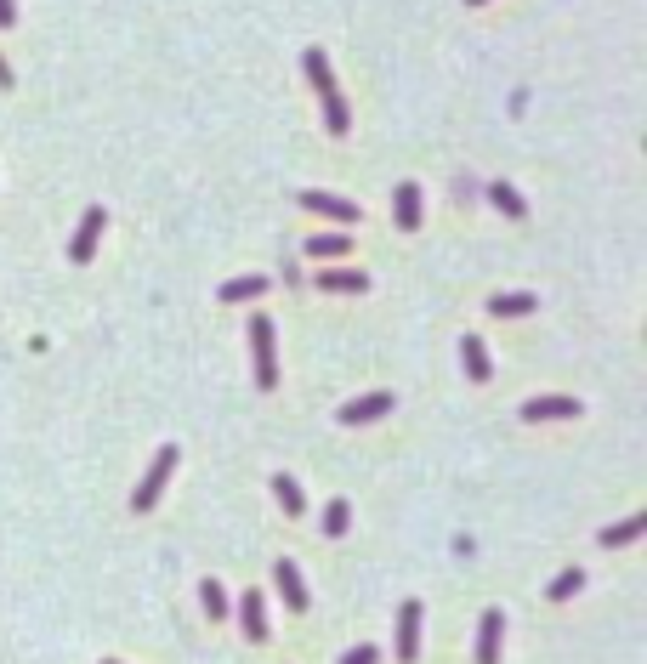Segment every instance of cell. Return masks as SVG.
<instances>
[{"instance_id":"1","label":"cell","mask_w":647,"mask_h":664,"mask_svg":"<svg viewBox=\"0 0 647 664\" xmlns=\"http://www.w3.org/2000/svg\"><path fill=\"white\" fill-rule=\"evenodd\" d=\"M250 347H256V386L273 392L279 386V352H273V318L267 313L250 318Z\"/></svg>"},{"instance_id":"2","label":"cell","mask_w":647,"mask_h":664,"mask_svg":"<svg viewBox=\"0 0 647 664\" xmlns=\"http://www.w3.org/2000/svg\"><path fill=\"white\" fill-rule=\"evenodd\" d=\"M171 472H176V443H165V449L154 455V466H148V477L137 483V494H131V511H154L165 483H171Z\"/></svg>"},{"instance_id":"3","label":"cell","mask_w":647,"mask_h":664,"mask_svg":"<svg viewBox=\"0 0 647 664\" xmlns=\"http://www.w3.org/2000/svg\"><path fill=\"white\" fill-rule=\"evenodd\" d=\"M301 210H313V216H324V222H341V228H352V222L364 216L352 199H335V193H318V188L301 193Z\"/></svg>"},{"instance_id":"4","label":"cell","mask_w":647,"mask_h":664,"mask_svg":"<svg viewBox=\"0 0 647 664\" xmlns=\"http://www.w3.org/2000/svg\"><path fill=\"white\" fill-rule=\"evenodd\" d=\"M103 228H108V210L91 205L86 222H80V233H74V245H69V262H91V256H97V239H103Z\"/></svg>"},{"instance_id":"5","label":"cell","mask_w":647,"mask_h":664,"mask_svg":"<svg viewBox=\"0 0 647 664\" xmlns=\"http://www.w3.org/2000/svg\"><path fill=\"white\" fill-rule=\"evenodd\" d=\"M318 290H324V296H364L369 273H358V267H324V273H318Z\"/></svg>"},{"instance_id":"6","label":"cell","mask_w":647,"mask_h":664,"mask_svg":"<svg viewBox=\"0 0 647 664\" xmlns=\"http://www.w3.org/2000/svg\"><path fill=\"white\" fill-rule=\"evenodd\" d=\"M398 659L403 664L420 659V602H403L398 608Z\"/></svg>"},{"instance_id":"7","label":"cell","mask_w":647,"mask_h":664,"mask_svg":"<svg viewBox=\"0 0 647 664\" xmlns=\"http://www.w3.org/2000/svg\"><path fill=\"white\" fill-rule=\"evenodd\" d=\"M392 409V392H364V398H352L341 409V426H369V420H381Z\"/></svg>"},{"instance_id":"8","label":"cell","mask_w":647,"mask_h":664,"mask_svg":"<svg viewBox=\"0 0 647 664\" xmlns=\"http://www.w3.org/2000/svg\"><path fill=\"white\" fill-rule=\"evenodd\" d=\"M500 636H506V613L489 608L483 613V630H477V664H500Z\"/></svg>"},{"instance_id":"9","label":"cell","mask_w":647,"mask_h":664,"mask_svg":"<svg viewBox=\"0 0 647 664\" xmlns=\"http://www.w3.org/2000/svg\"><path fill=\"white\" fill-rule=\"evenodd\" d=\"M273 585H279V596H284V608L290 613H307V585H301L296 562H279V568H273Z\"/></svg>"},{"instance_id":"10","label":"cell","mask_w":647,"mask_h":664,"mask_svg":"<svg viewBox=\"0 0 647 664\" xmlns=\"http://www.w3.org/2000/svg\"><path fill=\"white\" fill-rule=\"evenodd\" d=\"M460 364H466V381H489L494 375V364H489V347H483V341H477V335H466V341H460Z\"/></svg>"},{"instance_id":"11","label":"cell","mask_w":647,"mask_h":664,"mask_svg":"<svg viewBox=\"0 0 647 664\" xmlns=\"http://www.w3.org/2000/svg\"><path fill=\"white\" fill-rule=\"evenodd\" d=\"M579 415V398H534L523 403V420H574Z\"/></svg>"},{"instance_id":"12","label":"cell","mask_w":647,"mask_h":664,"mask_svg":"<svg viewBox=\"0 0 647 664\" xmlns=\"http://www.w3.org/2000/svg\"><path fill=\"white\" fill-rule=\"evenodd\" d=\"M392 210H398V228H403V233L420 228V188H415V182H398V193H392Z\"/></svg>"},{"instance_id":"13","label":"cell","mask_w":647,"mask_h":664,"mask_svg":"<svg viewBox=\"0 0 647 664\" xmlns=\"http://www.w3.org/2000/svg\"><path fill=\"white\" fill-rule=\"evenodd\" d=\"M239 613H245V636L250 642H267V602H262V591L239 596Z\"/></svg>"},{"instance_id":"14","label":"cell","mask_w":647,"mask_h":664,"mask_svg":"<svg viewBox=\"0 0 647 664\" xmlns=\"http://www.w3.org/2000/svg\"><path fill=\"white\" fill-rule=\"evenodd\" d=\"M256 296H267V279H262V273H245V279H228L222 290H216V301H256Z\"/></svg>"},{"instance_id":"15","label":"cell","mask_w":647,"mask_h":664,"mask_svg":"<svg viewBox=\"0 0 647 664\" xmlns=\"http://www.w3.org/2000/svg\"><path fill=\"white\" fill-rule=\"evenodd\" d=\"M301 69H307V80L318 86V97H324V91H335V74H330V57H324V46H307Z\"/></svg>"},{"instance_id":"16","label":"cell","mask_w":647,"mask_h":664,"mask_svg":"<svg viewBox=\"0 0 647 664\" xmlns=\"http://www.w3.org/2000/svg\"><path fill=\"white\" fill-rule=\"evenodd\" d=\"M534 307H540V301L528 296V290H506V296H494V301H489V313H494V318H523V313H534Z\"/></svg>"},{"instance_id":"17","label":"cell","mask_w":647,"mask_h":664,"mask_svg":"<svg viewBox=\"0 0 647 664\" xmlns=\"http://www.w3.org/2000/svg\"><path fill=\"white\" fill-rule=\"evenodd\" d=\"M489 199H494V210H506L511 222H523V216H528V205H523V193L511 188V182H489Z\"/></svg>"},{"instance_id":"18","label":"cell","mask_w":647,"mask_h":664,"mask_svg":"<svg viewBox=\"0 0 647 664\" xmlns=\"http://www.w3.org/2000/svg\"><path fill=\"white\" fill-rule=\"evenodd\" d=\"M579 591H585V568H562V574L545 585V596H551V602H568V596H579Z\"/></svg>"},{"instance_id":"19","label":"cell","mask_w":647,"mask_h":664,"mask_svg":"<svg viewBox=\"0 0 647 664\" xmlns=\"http://www.w3.org/2000/svg\"><path fill=\"white\" fill-rule=\"evenodd\" d=\"M273 494H279V506H284V517H301V511H307V500H301V483L296 477H273Z\"/></svg>"},{"instance_id":"20","label":"cell","mask_w":647,"mask_h":664,"mask_svg":"<svg viewBox=\"0 0 647 664\" xmlns=\"http://www.w3.org/2000/svg\"><path fill=\"white\" fill-rule=\"evenodd\" d=\"M642 534H647V517L636 511V517H625V523L602 528V545H630V540H642Z\"/></svg>"},{"instance_id":"21","label":"cell","mask_w":647,"mask_h":664,"mask_svg":"<svg viewBox=\"0 0 647 664\" xmlns=\"http://www.w3.org/2000/svg\"><path fill=\"white\" fill-rule=\"evenodd\" d=\"M324 125H330V137H347V97L341 91H324Z\"/></svg>"},{"instance_id":"22","label":"cell","mask_w":647,"mask_h":664,"mask_svg":"<svg viewBox=\"0 0 647 664\" xmlns=\"http://www.w3.org/2000/svg\"><path fill=\"white\" fill-rule=\"evenodd\" d=\"M199 608H205L210 619H228V591H222L216 579H205V585H199Z\"/></svg>"},{"instance_id":"23","label":"cell","mask_w":647,"mask_h":664,"mask_svg":"<svg viewBox=\"0 0 647 664\" xmlns=\"http://www.w3.org/2000/svg\"><path fill=\"white\" fill-rule=\"evenodd\" d=\"M347 523H352V506L347 500H330V506H324V534L335 540V534H347Z\"/></svg>"},{"instance_id":"24","label":"cell","mask_w":647,"mask_h":664,"mask_svg":"<svg viewBox=\"0 0 647 664\" xmlns=\"http://www.w3.org/2000/svg\"><path fill=\"white\" fill-rule=\"evenodd\" d=\"M347 239H341V233H324V239H313V245H307V256H324V262H335V256H347Z\"/></svg>"},{"instance_id":"25","label":"cell","mask_w":647,"mask_h":664,"mask_svg":"<svg viewBox=\"0 0 647 664\" xmlns=\"http://www.w3.org/2000/svg\"><path fill=\"white\" fill-rule=\"evenodd\" d=\"M341 664H381V653H375L369 642H358V647H347V659Z\"/></svg>"},{"instance_id":"26","label":"cell","mask_w":647,"mask_h":664,"mask_svg":"<svg viewBox=\"0 0 647 664\" xmlns=\"http://www.w3.org/2000/svg\"><path fill=\"white\" fill-rule=\"evenodd\" d=\"M12 23H18V6H12V0H0V29H12Z\"/></svg>"},{"instance_id":"27","label":"cell","mask_w":647,"mask_h":664,"mask_svg":"<svg viewBox=\"0 0 647 664\" xmlns=\"http://www.w3.org/2000/svg\"><path fill=\"white\" fill-rule=\"evenodd\" d=\"M0 86L12 91V69H6V57H0Z\"/></svg>"},{"instance_id":"28","label":"cell","mask_w":647,"mask_h":664,"mask_svg":"<svg viewBox=\"0 0 647 664\" xmlns=\"http://www.w3.org/2000/svg\"><path fill=\"white\" fill-rule=\"evenodd\" d=\"M466 6H483V0H466Z\"/></svg>"},{"instance_id":"29","label":"cell","mask_w":647,"mask_h":664,"mask_svg":"<svg viewBox=\"0 0 647 664\" xmlns=\"http://www.w3.org/2000/svg\"><path fill=\"white\" fill-rule=\"evenodd\" d=\"M103 664H120V659H103Z\"/></svg>"}]
</instances>
